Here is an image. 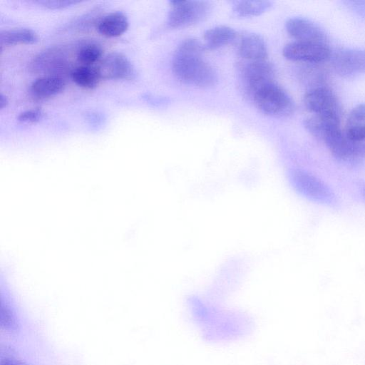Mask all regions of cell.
I'll use <instances>...</instances> for the list:
<instances>
[{
  "label": "cell",
  "mask_w": 365,
  "mask_h": 365,
  "mask_svg": "<svg viewBox=\"0 0 365 365\" xmlns=\"http://www.w3.org/2000/svg\"><path fill=\"white\" fill-rule=\"evenodd\" d=\"M238 53L245 61L267 60L268 53L263 38L255 33L242 34L238 42Z\"/></svg>",
  "instance_id": "obj_13"
},
{
  "label": "cell",
  "mask_w": 365,
  "mask_h": 365,
  "mask_svg": "<svg viewBox=\"0 0 365 365\" xmlns=\"http://www.w3.org/2000/svg\"><path fill=\"white\" fill-rule=\"evenodd\" d=\"M44 116V113L39 108L26 110L21 113L17 119L25 123H34L40 121Z\"/></svg>",
  "instance_id": "obj_24"
},
{
  "label": "cell",
  "mask_w": 365,
  "mask_h": 365,
  "mask_svg": "<svg viewBox=\"0 0 365 365\" xmlns=\"http://www.w3.org/2000/svg\"><path fill=\"white\" fill-rule=\"evenodd\" d=\"M236 36V31L231 27L217 26L205 31L203 44L206 49H217L232 42Z\"/></svg>",
  "instance_id": "obj_18"
},
{
  "label": "cell",
  "mask_w": 365,
  "mask_h": 365,
  "mask_svg": "<svg viewBox=\"0 0 365 365\" xmlns=\"http://www.w3.org/2000/svg\"><path fill=\"white\" fill-rule=\"evenodd\" d=\"M128 28L126 16L119 11L112 12L105 16L98 25V31L107 37H116L122 35Z\"/></svg>",
  "instance_id": "obj_17"
},
{
  "label": "cell",
  "mask_w": 365,
  "mask_h": 365,
  "mask_svg": "<svg viewBox=\"0 0 365 365\" xmlns=\"http://www.w3.org/2000/svg\"><path fill=\"white\" fill-rule=\"evenodd\" d=\"M168 25L171 28L186 27L203 20L210 11V5L203 1H171Z\"/></svg>",
  "instance_id": "obj_4"
},
{
  "label": "cell",
  "mask_w": 365,
  "mask_h": 365,
  "mask_svg": "<svg viewBox=\"0 0 365 365\" xmlns=\"http://www.w3.org/2000/svg\"><path fill=\"white\" fill-rule=\"evenodd\" d=\"M78 1H57V0H41L37 1L36 3L41 4L46 8L56 9H61L64 7L69 6L72 4H76Z\"/></svg>",
  "instance_id": "obj_25"
},
{
  "label": "cell",
  "mask_w": 365,
  "mask_h": 365,
  "mask_svg": "<svg viewBox=\"0 0 365 365\" xmlns=\"http://www.w3.org/2000/svg\"><path fill=\"white\" fill-rule=\"evenodd\" d=\"M271 5L269 1H237L233 4L232 10L237 16H255L266 11Z\"/></svg>",
  "instance_id": "obj_21"
},
{
  "label": "cell",
  "mask_w": 365,
  "mask_h": 365,
  "mask_svg": "<svg viewBox=\"0 0 365 365\" xmlns=\"http://www.w3.org/2000/svg\"><path fill=\"white\" fill-rule=\"evenodd\" d=\"M331 65L336 73L346 78L365 72V51L344 48L331 55Z\"/></svg>",
  "instance_id": "obj_8"
},
{
  "label": "cell",
  "mask_w": 365,
  "mask_h": 365,
  "mask_svg": "<svg viewBox=\"0 0 365 365\" xmlns=\"http://www.w3.org/2000/svg\"><path fill=\"white\" fill-rule=\"evenodd\" d=\"M239 70L245 91L250 96L262 86L274 82V68L267 59L242 60L239 64Z\"/></svg>",
  "instance_id": "obj_6"
},
{
  "label": "cell",
  "mask_w": 365,
  "mask_h": 365,
  "mask_svg": "<svg viewBox=\"0 0 365 365\" xmlns=\"http://www.w3.org/2000/svg\"><path fill=\"white\" fill-rule=\"evenodd\" d=\"M70 76L76 84L87 89L95 88L101 79L97 66H77Z\"/></svg>",
  "instance_id": "obj_20"
},
{
  "label": "cell",
  "mask_w": 365,
  "mask_h": 365,
  "mask_svg": "<svg viewBox=\"0 0 365 365\" xmlns=\"http://www.w3.org/2000/svg\"><path fill=\"white\" fill-rule=\"evenodd\" d=\"M294 187L306 196L320 202H331L332 194L329 188L314 175L301 170L292 173Z\"/></svg>",
  "instance_id": "obj_9"
},
{
  "label": "cell",
  "mask_w": 365,
  "mask_h": 365,
  "mask_svg": "<svg viewBox=\"0 0 365 365\" xmlns=\"http://www.w3.org/2000/svg\"><path fill=\"white\" fill-rule=\"evenodd\" d=\"M101 79H130L135 75L133 65L126 56L111 53L100 61L97 66Z\"/></svg>",
  "instance_id": "obj_11"
},
{
  "label": "cell",
  "mask_w": 365,
  "mask_h": 365,
  "mask_svg": "<svg viewBox=\"0 0 365 365\" xmlns=\"http://www.w3.org/2000/svg\"><path fill=\"white\" fill-rule=\"evenodd\" d=\"M344 133L352 141H365V104H358L348 116Z\"/></svg>",
  "instance_id": "obj_16"
},
{
  "label": "cell",
  "mask_w": 365,
  "mask_h": 365,
  "mask_svg": "<svg viewBox=\"0 0 365 365\" xmlns=\"http://www.w3.org/2000/svg\"><path fill=\"white\" fill-rule=\"evenodd\" d=\"M65 87V81L56 76H43L31 85V93L37 98L45 99L60 93Z\"/></svg>",
  "instance_id": "obj_15"
},
{
  "label": "cell",
  "mask_w": 365,
  "mask_h": 365,
  "mask_svg": "<svg viewBox=\"0 0 365 365\" xmlns=\"http://www.w3.org/2000/svg\"><path fill=\"white\" fill-rule=\"evenodd\" d=\"M363 193H364V197H365V187H364V189H363Z\"/></svg>",
  "instance_id": "obj_28"
},
{
  "label": "cell",
  "mask_w": 365,
  "mask_h": 365,
  "mask_svg": "<svg viewBox=\"0 0 365 365\" xmlns=\"http://www.w3.org/2000/svg\"><path fill=\"white\" fill-rule=\"evenodd\" d=\"M31 67L35 72L47 73L46 76L62 77L61 74L68 71L69 64L61 50L51 48L36 56L31 62Z\"/></svg>",
  "instance_id": "obj_12"
},
{
  "label": "cell",
  "mask_w": 365,
  "mask_h": 365,
  "mask_svg": "<svg viewBox=\"0 0 365 365\" xmlns=\"http://www.w3.org/2000/svg\"><path fill=\"white\" fill-rule=\"evenodd\" d=\"M282 53L289 61L314 64L327 61L331 55L327 43L300 41L287 43Z\"/></svg>",
  "instance_id": "obj_7"
},
{
  "label": "cell",
  "mask_w": 365,
  "mask_h": 365,
  "mask_svg": "<svg viewBox=\"0 0 365 365\" xmlns=\"http://www.w3.org/2000/svg\"><path fill=\"white\" fill-rule=\"evenodd\" d=\"M103 51V48L98 43H88L81 46L76 58L81 65L93 66L101 59Z\"/></svg>",
  "instance_id": "obj_22"
},
{
  "label": "cell",
  "mask_w": 365,
  "mask_h": 365,
  "mask_svg": "<svg viewBox=\"0 0 365 365\" xmlns=\"http://www.w3.org/2000/svg\"><path fill=\"white\" fill-rule=\"evenodd\" d=\"M0 40L3 49L14 45L34 43L38 41V36L31 29L18 28L2 31Z\"/></svg>",
  "instance_id": "obj_19"
},
{
  "label": "cell",
  "mask_w": 365,
  "mask_h": 365,
  "mask_svg": "<svg viewBox=\"0 0 365 365\" xmlns=\"http://www.w3.org/2000/svg\"><path fill=\"white\" fill-rule=\"evenodd\" d=\"M0 365H30L21 360L11 356L2 357Z\"/></svg>",
  "instance_id": "obj_26"
},
{
  "label": "cell",
  "mask_w": 365,
  "mask_h": 365,
  "mask_svg": "<svg viewBox=\"0 0 365 365\" xmlns=\"http://www.w3.org/2000/svg\"><path fill=\"white\" fill-rule=\"evenodd\" d=\"M189 319L208 341H235L252 331L253 320L242 313L218 312L213 309L196 307L190 309Z\"/></svg>",
  "instance_id": "obj_1"
},
{
  "label": "cell",
  "mask_w": 365,
  "mask_h": 365,
  "mask_svg": "<svg viewBox=\"0 0 365 365\" xmlns=\"http://www.w3.org/2000/svg\"><path fill=\"white\" fill-rule=\"evenodd\" d=\"M205 50L203 43L192 38L178 46L173 56L172 69L179 81L202 88L216 84L217 73L202 58Z\"/></svg>",
  "instance_id": "obj_2"
},
{
  "label": "cell",
  "mask_w": 365,
  "mask_h": 365,
  "mask_svg": "<svg viewBox=\"0 0 365 365\" xmlns=\"http://www.w3.org/2000/svg\"><path fill=\"white\" fill-rule=\"evenodd\" d=\"M1 327L7 331H15L18 329V323L11 307L4 302L1 307Z\"/></svg>",
  "instance_id": "obj_23"
},
{
  "label": "cell",
  "mask_w": 365,
  "mask_h": 365,
  "mask_svg": "<svg viewBox=\"0 0 365 365\" xmlns=\"http://www.w3.org/2000/svg\"><path fill=\"white\" fill-rule=\"evenodd\" d=\"M8 104V99L7 98L4 96L3 94H1L0 96V108L1 109H4Z\"/></svg>",
  "instance_id": "obj_27"
},
{
  "label": "cell",
  "mask_w": 365,
  "mask_h": 365,
  "mask_svg": "<svg viewBox=\"0 0 365 365\" xmlns=\"http://www.w3.org/2000/svg\"><path fill=\"white\" fill-rule=\"evenodd\" d=\"M304 127L315 138L324 141L341 129L339 116L313 115L304 120Z\"/></svg>",
  "instance_id": "obj_14"
},
{
  "label": "cell",
  "mask_w": 365,
  "mask_h": 365,
  "mask_svg": "<svg viewBox=\"0 0 365 365\" xmlns=\"http://www.w3.org/2000/svg\"><path fill=\"white\" fill-rule=\"evenodd\" d=\"M287 33L295 41L327 43L324 31L312 21L302 17H293L286 22Z\"/></svg>",
  "instance_id": "obj_10"
},
{
  "label": "cell",
  "mask_w": 365,
  "mask_h": 365,
  "mask_svg": "<svg viewBox=\"0 0 365 365\" xmlns=\"http://www.w3.org/2000/svg\"><path fill=\"white\" fill-rule=\"evenodd\" d=\"M257 108L265 115L287 117L294 110V104L285 90L274 82L262 86L250 96Z\"/></svg>",
  "instance_id": "obj_3"
},
{
  "label": "cell",
  "mask_w": 365,
  "mask_h": 365,
  "mask_svg": "<svg viewBox=\"0 0 365 365\" xmlns=\"http://www.w3.org/2000/svg\"><path fill=\"white\" fill-rule=\"evenodd\" d=\"M304 104L313 115L339 116L341 107L334 91L320 83L311 86L304 96Z\"/></svg>",
  "instance_id": "obj_5"
}]
</instances>
